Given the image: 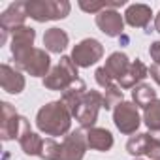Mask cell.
I'll return each instance as SVG.
<instances>
[{
    "mask_svg": "<svg viewBox=\"0 0 160 160\" xmlns=\"http://www.w3.org/2000/svg\"><path fill=\"white\" fill-rule=\"evenodd\" d=\"M62 104L68 108L72 117L81 124V128H94V122L98 121V111L104 108V94L98 91H89L83 79L77 81L62 92Z\"/></svg>",
    "mask_w": 160,
    "mask_h": 160,
    "instance_id": "6da1fadb",
    "label": "cell"
},
{
    "mask_svg": "<svg viewBox=\"0 0 160 160\" xmlns=\"http://www.w3.org/2000/svg\"><path fill=\"white\" fill-rule=\"evenodd\" d=\"M87 134L83 130H73L70 132L60 143L53 138L45 139L43 143V160H83L87 152Z\"/></svg>",
    "mask_w": 160,
    "mask_h": 160,
    "instance_id": "7a4b0ae2",
    "label": "cell"
},
{
    "mask_svg": "<svg viewBox=\"0 0 160 160\" xmlns=\"http://www.w3.org/2000/svg\"><path fill=\"white\" fill-rule=\"evenodd\" d=\"M36 126L40 132H43L45 136L51 138H58L70 132L72 126V113L68 111V108L62 104V100L57 102H49L43 108H40L38 115H36Z\"/></svg>",
    "mask_w": 160,
    "mask_h": 160,
    "instance_id": "3957f363",
    "label": "cell"
},
{
    "mask_svg": "<svg viewBox=\"0 0 160 160\" xmlns=\"http://www.w3.org/2000/svg\"><path fill=\"white\" fill-rule=\"evenodd\" d=\"M70 10L72 6L68 0H28L27 2L28 17L38 23L64 19L70 15Z\"/></svg>",
    "mask_w": 160,
    "mask_h": 160,
    "instance_id": "277c9868",
    "label": "cell"
},
{
    "mask_svg": "<svg viewBox=\"0 0 160 160\" xmlns=\"http://www.w3.org/2000/svg\"><path fill=\"white\" fill-rule=\"evenodd\" d=\"M79 79L77 66L72 60V57H60L58 64L51 68V72L43 77V87L49 91H68Z\"/></svg>",
    "mask_w": 160,
    "mask_h": 160,
    "instance_id": "5b68a950",
    "label": "cell"
},
{
    "mask_svg": "<svg viewBox=\"0 0 160 160\" xmlns=\"http://www.w3.org/2000/svg\"><path fill=\"white\" fill-rule=\"evenodd\" d=\"M15 60V66L19 70H25L27 73H30L32 77H45L51 70V58L49 55L45 53V49H38V47H32L17 57H13Z\"/></svg>",
    "mask_w": 160,
    "mask_h": 160,
    "instance_id": "8992f818",
    "label": "cell"
},
{
    "mask_svg": "<svg viewBox=\"0 0 160 160\" xmlns=\"http://www.w3.org/2000/svg\"><path fill=\"white\" fill-rule=\"evenodd\" d=\"M126 151L132 156H149L151 160H160V132H143L128 139Z\"/></svg>",
    "mask_w": 160,
    "mask_h": 160,
    "instance_id": "52a82bcc",
    "label": "cell"
},
{
    "mask_svg": "<svg viewBox=\"0 0 160 160\" xmlns=\"http://www.w3.org/2000/svg\"><path fill=\"white\" fill-rule=\"evenodd\" d=\"M102 57H104V45L94 38H87L83 42H79L72 51V60L75 62L77 68H89L96 64Z\"/></svg>",
    "mask_w": 160,
    "mask_h": 160,
    "instance_id": "ba28073f",
    "label": "cell"
},
{
    "mask_svg": "<svg viewBox=\"0 0 160 160\" xmlns=\"http://www.w3.org/2000/svg\"><path fill=\"white\" fill-rule=\"evenodd\" d=\"M113 122L122 134H134L141 124L138 106L132 102H126V100L117 104L113 109Z\"/></svg>",
    "mask_w": 160,
    "mask_h": 160,
    "instance_id": "9c48e42d",
    "label": "cell"
},
{
    "mask_svg": "<svg viewBox=\"0 0 160 160\" xmlns=\"http://www.w3.org/2000/svg\"><path fill=\"white\" fill-rule=\"evenodd\" d=\"M2 122H0V138L4 141L19 139L21 128H23V117L15 111V108L10 102H2Z\"/></svg>",
    "mask_w": 160,
    "mask_h": 160,
    "instance_id": "30bf717a",
    "label": "cell"
},
{
    "mask_svg": "<svg viewBox=\"0 0 160 160\" xmlns=\"http://www.w3.org/2000/svg\"><path fill=\"white\" fill-rule=\"evenodd\" d=\"M96 27L109 38H117L124 30V19L117 10H104L96 15Z\"/></svg>",
    "mask_w": 160,
    "mask_h": 160,
    "instance_id": "8fae6325",
    "label": "cell"
},
{
    "mask_svg": "<svg viewBox=\"0 0 160 160\" xmlns=\"http://www.w3.org/2000/svg\"><path fill=\"white\" fill-rule=\"evenodd\" d=\"M27 17V2H15L0 15V28L4 32H13L15 28L25 27Z\"/></svg>",
    "mask_w": 160,
    "mask_h": 160,
    "instance_id": "7c38bea8",
    "label": "cell"
},
{
    "mask_svg": "<svg viewBox=\"0 0 160 160\" xmlns=\"http://www.w3.org/2000/svg\"><path fill=\"white\" fill-rule=\"evenodd\" d=\"M43 143H45V139H42L36 132H32L30 122L23 117V128H21V136H19V145H21L23 152L28 156H40L42 158Z\"/></svg>",
    "mask_w": 160,
    "mask_h": 160,
    "instance_id": "4fadbf2b",
    "label": "cell"
},
{
    "mask_svg": "<svg viewBox=\"0 0 160 160\" xmlns=\"http://www.w3.org/2000/svg\"><path fill=\"white\" fill-rule=\"evenodd\" d=\"M0 85L10 94H19L25 89V75L15 68L2 64L0 66Z\"/></svg>",
    "mask_w": 160,
    "mask_h": 160,
    "instance_id": "5bb4252c",
    "label": "cell"
},
{
    "mask_svg": "<svg viewBox=\"0 0 160 160\" xmlns=\"http://www.w3.org/2000/svg\"><path fill=\"white\" fill-rule=\"evenodd\" d=\"M36 40V30L30 27H19L12 32V55L17 57L28 49H32Z\"/></svg>",
    "mask_w": 160,
    "mask_h": 160,
    "instance_id": "9a60e30c",
    "label": "cell"
},
{
    "mask_svg": "<svg viewBox=\"0 0 160 160\" xmlns=\"http://www.w3.org/2000/svg\"><path fill=\"white\" fill-rule=\"evenodd\" d=\"M130 66H132V60L124 53L117 51V53H111L108 57L104 68H106V72L109 73V77L113 79V81H121V79L126 75V72L130 70Z\"/></svg>",
    "mask_w": 160,
    "mask_h": 160,
    "instance_id": "2e32d148",
    "label": "cell"
},
{
    "mask_svg": "<svg viewBox=\"0 0 160 160\" xmlns=\"http://www.w3.org/2000/svg\"><path fill=\"white\" fill-rule=\"evenodd\" d=\"M151 8L147 4H132L124 12V21L134 28H145L151 21Z\"/></svg>",
    "mask_w": 160,
    "mask_h": 160,
    "instance_id": "e0dca14e",
    "label": "cell"
},
{
    "mask_svg": "<svg viewBox=\"0 0 160 160\" xmlns=\"http://www.w3.org/2000/svg\"><path fill=\"white\" fill-rule=\"evenodd\" d=\"M147 75H149V68H147L139 58H136V60L132 62L130 70L126 72V75L119 81V87H121V89H134V87L141 85V81H143Z\"/></svg>",
    "mask_w": 160,
    "mask_h": 160,
    "instance_id": "ac0fdd59",
    "label": "cell"
},
{
    "mask_svg": "<svg viewBox=\"0 0 160 160\" xmlns=\"http://www.w3.org/2000/svg\"><path fill=\"white\" fill-rule=\"evenodd\" d=\"M68 34L62 28H49L43 34V45L49 53H62L68 47Z\"/></svg>",
    "mask_w": 160,
    "mask_h": 160,
    "instance_id": "d6986e66",
    "label": "cell"
},
{
    "mask_svg": "<svg viewBox=\"0 0 160 160\" xmlns=\"http://www.w3.org/2000/svg\"><path fill=\"white\" fill-rule=\"evenodd\" d=\"M87 143L91 149H96V151H109L113 147V136L109 130L106 128H91L87 132Z\"/></svg>",
    "mask_w": 160,
    "mask_h": 160,
    "instance_id": "ffe728a7",
    "label": "cell"
},
{
    "mask_svg": "<svg viewBox=\"0 0 160 160\" xmlns=\"http://www.w3.org/2000/svg\"><path fill=\"white\" fill-rule=\"evenodd\" d=\"M132 100H134V104H136L138 108L147 109V108L156 100V91H154L151 85L141 83V85L134 87V91H132Z\"/></svg>",
    "mask_w": 160,
    "mask_h": 160,
    "instance_id": "44dd1931",
    "label": "cell"
},
{
    "mask_svg": "<svg viewBox=\"0 0 160 160\" xmlns=\"http://www.w3.org/2000/svg\"><path fill=\"white\" fill-rule=\"evenodd\" d=\"M143 122L151 132H160V98H156L143 113Z\"/></svg>",
    "mask_w": 160,
    "mask_h": 160,
    "instance_id": "7402d4cb",
    "label": "cell"
},
{
    "mask_svg": "<svg viewBox=\"0 0 160 160\" xmlns=\"http://www.w3.org/2000/svg\"><path fill=\"white\" fill-rule=\"evenodd\" d=\"M126 4V0H117V2H85V0H81L79 2V8H81L83 12H96V13H100V12H104V10H115V8H119V6H124Z\"/></svg>",
    "mask_w": 160,
    "mask_h": 160,
    "instance_id": "603a6c76",
    "label": "cell"
},
{
    "mask_svg": "<svg viewBox=\"0 0 160 160\" xmlns=\"http://www.w3.org/2000/svg\"><path fill=\"white\" fill-rule=\"evenodd\" d=\"M121 102H122V91H121V87L113 85V87L106 89V92H104V108L106 109H115V106L121 104Z\"/></svg>",
    "mask_w": 160,
    "mask_h": 160,
    "instance_id": "cb8c5ba5",
    "label": "cell"
},
{
    "mask_svg": "<svg viewBox=\"0 0 160 160\" xmlns=\"http://www.w3.org/2000/svg\"><path fill=\"white\" fill-rule=\"evenodd\" d=\"M94 77H96V83L100 85V87H104V89H109V87H113L115 83H113V79L109 77V73L106 72V68L102 66V68H98L96 72H94Z\"/></svg>",
    "mask_w": 160,
    "mask_h": 160,
    "instance_id": "d4e9b609",
    "label": "cell"
},
{
    "mask_svg": "<svg viewBox=\"0 0 160 160\" xmlns=\"http://www.w3.org/2000/svg\"><path fill=\"white\" fill-rule=\"evenodd\" d=\"M149 55L154 60V64H160V42H152L149 47Z\"/></svg>",
    "mask_w": 160,
    "mask_h": 160,
    "instance_id": "484cf974",
    "label": "cell"
},
{
    "mask_svg": "<svg viewBox=\"0 0 160 160\" xmlns=\"http://www.w3.org/2000/svg\"><path fill=\"white\" fill-rule=\"evenodd\" d=\"M149 73H151V77L156 81V85H160V64H152L149 68Z\"/></svg>",
    "mask_w": 160,
    "mask_h": 160,
    "instance_id": "4316f807",
    "label": "cell"
},
{
    "mask_svg": "<svg viewBox=\"0 0 160 160\" xmlns=\"http://www.w3.org/2000/svg\"><path fill=\"white\" fill-rule=\"evenodd\" d=\"M154 30L160 34V12H158V15H156V19H154Z\"/></svg>",
    "mask_w": 160,
    "mask_h": 160,
    "instance_id": "83f0119b",
    "label": "cell"
},
{
    "mask_svg": "<svg viewBox=\"0 0 160 160\" xmlns=\"http://www.w3.org/2000/svg\"><path fill=\"white\" fill-rule=\"evenodd\" d=\"M136 160H138V158H136Z\"/></svg>",
    "mask_w": 160,
    "mask_h": 160,
    "instance_id": "f1b7e54d",
    "label": "cell"
}]
</instances>
